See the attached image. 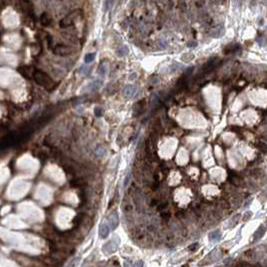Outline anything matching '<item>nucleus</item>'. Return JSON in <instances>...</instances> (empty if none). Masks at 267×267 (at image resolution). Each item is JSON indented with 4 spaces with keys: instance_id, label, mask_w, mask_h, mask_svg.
I'll use <instances>...</instances> for the list:
<instances>
[{
    "instance_id": "nucleus-1",
    "label": "nucleus",
    "mask_w": 267,
    "mask_h": 267,
    "mask_svg": "<svg viewBox=\"0 0 267 267\" xmlns=\"http://www.w3.org/2000/svg\"><path fill=\"white\" fill-rule=\"evenodd\" d=\"M33 78L38 84H40L41 87H45L46 90H52L55 85L54 81L52 80L45 72L41 70H35L33 72Z\"/></svg>"
},
{
    "instance_id": "nucleus-2",
    "label": "nucleus",
    "mask_w": 267,
    "mask_h": 267,
    "mask_svg": "<svg viewBox=\"0 0 267 267\" xmlns=\"http://www.w3.org/2000/svg\"><path fill=\"white\" fill-rule=\"evenodd\" d=\"M121 244V239L118 235H114L113 238L110 239L107 243L104 244L103 248H101V251L104 252V255H111L114 254L115 252L117 251L118 246Z\"/></svg>"
},
{
    "instance_id": "nucleus-3",
    "label": "nucleus",
    "mask_w": 267,
    "mask_h": 267,
    "mask_svg": "<svg viewBox=\"0 0 267 267\" xmlns=\"http://www.w3.org/2000/svg\"><path fill=\"white\" fill-rule=\"evenodd\" d=\"M138 93H139V87L135 84H128L123 90V95L126 98H128V100L136 98Z\"/></svg>"
},
{
    "instance_id": "nucleus-4",
    "label": "nucleus",
    "mask_w": 267,
    "mask_h": 267,
    "mask_svg": "<svg viewBox=\"0 0 267 267\" xmlns=\"http://www.w3.org/2000/svg\"><path fill=\"white\" fill-rule=\"evenodd\" d=\"M81 13L80 10H75L74 12H71L70 15H67V17L63 18L60 22V26L61 27H68V26H71L74 24V20L77 18V15H80Z\"/></svg>"
},
{
    "instance_id": "nucleus-5",
    "label": "nucleus",
    "mask_w": 267,
    "mask_h": 267,
    "mask_svg": "<svg viewBox=\"0 0 267 267\" xmlns=\"http://www.w3.org/2000/svg\"><path fill=\"white\" fill-rule=\"evenodd\" d=\"M108 226L111 230H115L118 226V214L117 211H113L110 215L108 217Z\"/></svg>"
},
{
    "instance_id": "nucleus-6",
    "label": "nucleus",
    "mask_w": 267,
    "mask_h": 267,
    "mask_svg": "<svg viewBox=\"0 0 267 267\" xmlns=\"http://www.w3.org/2000/svg\"><path fill=\"white\" fill-rule=\"evenodd\" d=\"M54 53L57 55H68L72 53V49L68 46H65V45H57L56 47L54 48Z\"/></svg>"
},
{
    "instance_id": "nucleus-7",
    "label": "nucleus",
    "mask_w": 267,
    "mask_h": 267,
    "mask_svg": "<svg viewBox=\"0 0 267 267\" xmlns=\"http://www.w3.org/2000/svg\"><path fill=\"white\" fill-rule=\"evenodd\" d=\"M110 226H108V224L103 222L100 225V228H98V235L101 236V239H105L108 236V234H110Z\"/></svg>"
},
{
    "instance_id": "nucleus-8",
    "label": "nucleus",
    "mask_w": 267,
    "mask_h": 267,
    "mask_svg": "<svg viewBox=\"0 0 267 267\" xmlns=\"http://www.w3.org/2000/svg\"><path fill=\"white\" fill-rule=\"evenodd\" d=\"M101 85H103V80H95L93 82H91V84H88L87 87L88 88V91H95L100 90Z\"/></svg>"
},
{
    "instance_id": "nucleus-9",
    "label": "nucleus",
    "mask_w": 267,
    "mask_h": 267,
    "mask_svg": "<svg viewBox=\"0 0 267 267\" xmlns=\"http://www.w3.org/2000/svg\"><path fill=\"white\" fill-rule=\"evenodd\" d=\"M128 52H130V50H128V46H126V45H122V46H120L116 50V54L118 57H125L128 54Z\"/></svg>"
},
{
    "instance_id": "nucleus-10",
    "label": "nucleus",
    "mask_w": 267,
    "mask_h": 267,
    "mask_svg": "<svg viewBox=\"0 0 267 267\" xmlns=\"http://www.w3.org/2000/svg\"><path fill=\"white\" fill-rule=\"evenodd\" d=\"M221 239V232L220 230H215L209 234V240L211 242H217Z\"/></svg>"
},
{
    "instance_id": "nucleus-11",
    "label": "nucleus",
    "mask_w": 267,
    "mask_h": 267,
    "mask_svg": "<svg viewBox=\"0 0 267 267\" xmlns=\"http://www.w3.org/2000/svg\"><path fill=\"white\" fill-rule=\"evenodd\" d=\"M264 233H265V228H264V226L259 227L258 230H257V231L255 232V234H254V238H253V240H254V241H256V240L260 239L263 235H264Z\"/></svg>"
},
{
    "instance_id": "nucleus-12",
    "label": "nucleus",
    "mask_w": 267,
    "mask_h": 267,
    "mask_svg": "<svg viewBox=\"0 0 267 267\" xmlns=\"http://www.w3.org/2000/svg\"><path fill=\"white\" fill-rule=\"evenodd\" d=\"M107 70H108L107 65H105L104 63H101L100 67H98V74H100V75H101V77H104L105 74H107Z\"/></svg>"
},
{
    "instance_id": "nucleus-13",
    "label": "nucleus",
    "mask_w": 267,
    "mask_h": 267,
    "mask_svg": "<svg viewBox=\"0 0 267 267\" xmlns=\"http://www.w3.org/2000/svg\"><path fill=\"white\" fill-rule=\"evenodd\" d=\"M91 67H85V65H82L80 68V70H78V72H80V74H84V75H88L91 74Z\"/></svg>"
},
{
    "instance_id": "nucleus-14",
    "label": "nucleus",
    "mask_w": 267,
    "mask_h": 267,
    "mask_svg": "<svg viewBox=\"0 0 267 267\" xmlns=\"http://www.w3.org/2000/svg\"><path fill=\"white\" fill-rule=\"evenodd\" d=\"M95 58V53L94 52H93V53H87V55L84 56V62L85 63H91V61H94Z\"/></svg>"
},
{
    "instance_id": "nucleus-15",
    "label": "nucleus",
    "mask_w": 267,
    "mask_h": 267,
    "mask_svg": "<svg viewBox=\"0 0 267 267\" xmlns=\"http://www.w3.org/2000/svg\"><path fill=\"white\" fill-rule=\"evenodd\" d=\"M114 3V0H104V11H108L110 10L111 5H113Z\"/></svg>"
},
{
    "instance_id": "nucleus-16",
    "label": "nucleus",
    "mask_w": 267,
    "mask_h": 267,
    "mask_svg": "<svg viewBox=\"0 0 267 267\" xmlns=\"http://www.w3.org/2000/svg\"><path fill=\"white\" fill-rule=\"evenodd\" d=\"M130 181H131V172H128L124 180V184H123L124 189H127V187L128 186V184H130Z\"/></svg>"
},
{
    "instance_id": "nucleus-17",
    "label": "nucleus",
    "mask_w": 267,
    "mask_h": 267,
    "mask_svg": "<svg viewBox=\"0 0 267 267\" xmlns=\"http://www.w3.org/2000/svg\"><path fill=\"white\" fill-rule=\"evenodd\" d=\"M94 115H95V116H97L98 118L103 117V115H104V110H103V108H101V107L94 108Z\"/></svg>"
},
{
    "instance_id": "nucleus-18",
    "label": "nucleus",
    "mask_w": 267,
    "mask_h": 267,
    "mask_svg": "<svg viewBox=\"0 0 267 267\" xmlns=\"http://www.w3.org/2000/svg\"><path fill=\"white\" fill-rule=\"evenodd\" d=\"M104 148H98L97 149V151H95V155H97L98 157H101V156H104Z\"/></svg>"
},
{
    "instance_id": "nucleus-19",
    "label": "nucleus",
    "mask_w": 267,
    "mask_h": 267,
    "mask_svg": "<svg viewBox=\"0 0 267 267\" xmlns=\"http://www.w3.org/2000/svg\"><path fill=\"white\" fill-rule=\"evenodd\" d=\"M250 217H251V212H246L245 214H244V216H243V220L244 221H248L250 219Z\"/></svg>"
},
{
    "instance_id": "nucleus-20",
    "label": "nucleus",
    "mask_w": 267,
    "mask_h": 267,
    "mask_svg": "<svg viewBox=\"0 0 267 267\" xmlns=\"http://www.w3.org/2000/svg\"><path fill=\"white\" fill-rule=\"evenodd\" d=\"M137 78V74L136 72H133L132 74H130V77H128V80L130 81H134Z\"/></svg>"
},
{
    "instance_id": "nucleus-21",
    "label": "nucleus",
    "mask_w": 267,
    "mask_h": 267,
    "mask_svg": "<svg viewBox=\"0 0 267 267\" xmlns=\"http://www.w3.org/2000/svg\"><path fill=\"white\" fill-rule=\"evenodd\" d=\"M197 248H198V243H194L192 246H189L190 250H194V249H197Z\"/></svg>"
},
{
    "instance_id": "nucleus-22",
    "label": "nucleus",
    "mask_w": 267,
    "mask_h": 267,
    "mask_svg": "<svg viewBox=\"0 0 267 267\" xmlns=\"http://www.w3.org/2000/svg\"><path fill=\"white\" fill-rule=\"evenodd\" d=\"M135 266H144V263H143V261H138L137 263H135Z\"/></svg>"
}]
</instances>
